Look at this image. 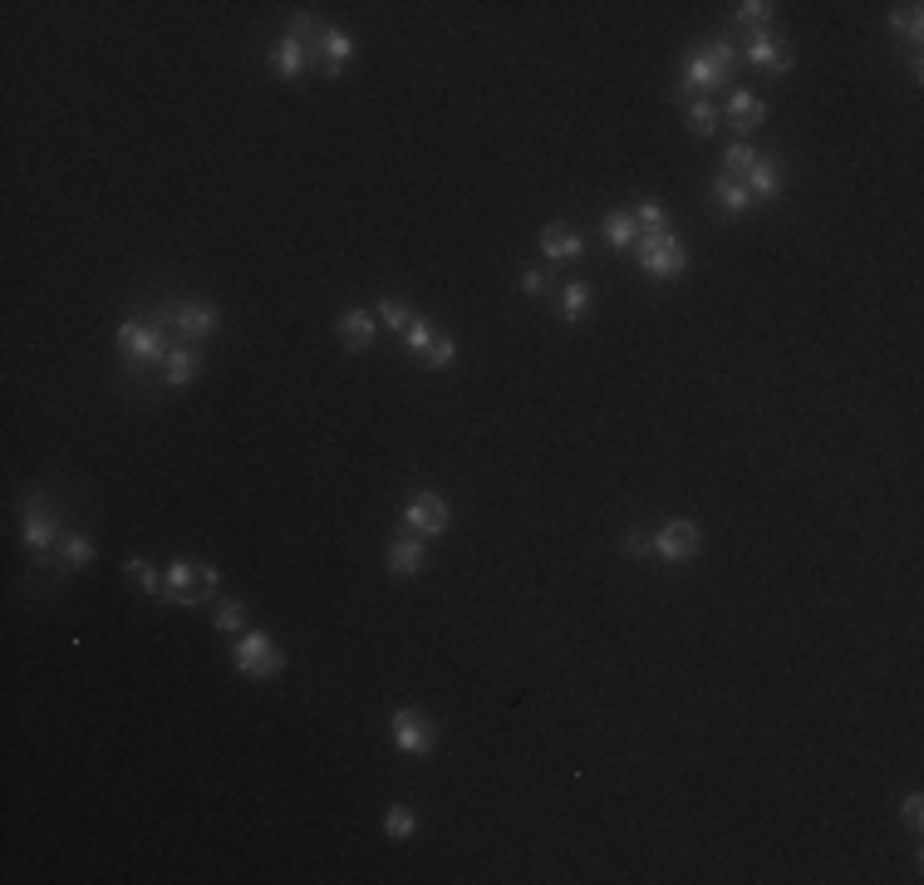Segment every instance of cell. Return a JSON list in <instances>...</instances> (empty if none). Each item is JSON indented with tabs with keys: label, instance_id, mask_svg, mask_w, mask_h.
I'll use <instances>...</instances> for the list:
<instances>
[{
	"label": "cell",
	"instance_id": "30",
	"mask_svg": "<svg viewBox=\"0 0 924 885\" xmlns=\"http://www.w3.org/2000/svg\"><path fill=\"white\" fill-rule=\"evenodd\" d=\"M752 158H757V148H752V143H743V138H738V143H728V148H723V168H728V173L723 177H743L752 168Z\"/></svg>",
	"mask_w": 924,
	"mask_h": 885
},
{
	"label": "cell",
	"instance_id": "8",
	"mask_svg": "<svg viewBox=\"0 0 924 885\" xmlns=\"http://www.w3.org/2000/svg\"><path fill=\"white\" fill-rule=\"evenodd\" d=\"M698 546H703V531H698V522H689V517L664 522L659 536H654V556H659V561H669V566H679V561L698 556Z\"/></svg>",
	"mask_w": 924,
	"mask_h": 885
},
{
	"label": "cell",
	"instance_id": "29",
	"mask_svg": "<svg viewBox=\"0 0 924 885\" xmlns=\"http://www.w3.org/2000/svg\"><path fill=\"white\" fill-rule=\"evenodd\" d=\"M212 625H217L222 635H241V630H246V605H241V600H217Z\"/></svg>",
	"mask_w": 924,
	"mask_h": 885
},
{
	"label": "cell",
	"instance_id": "5",
	"mask_svg": "<svg viewBox=\"0 0 924 885\" xmlns=\"http://www.w3.org/2000/svg\"><path fill=\"white\" fill-rule=\"evenodd\" d=\"M389 738H394V748L408 753V758H428L433 743H438V723H433L423 708L404 704L394 718H389Z\"/></svg>",
	"mask_w": 924,
	"mask_h": 885
},
{
	"label": "cell",
	"instance_id": "1",
	"mask_svg": "<svg viewBox=\"0 0 924 885\" xmlns=\"http://www.w3.org/2000/svg\"><path fill=\"white\" fill-rule=\"evenodd\" d=\"M733 64H738V45H733V40H708V45H693V55L684 59V79H679V89H674V94H693V89H698V99H703V89H718V84H728Z\"/></svg>",
	"mask_w": 924,
	"mask_h": 885
},
{
	"label": "cell",
	"instance_id": "38",
	"mask_svg": "<svg viewBox=\"0 0 924 885\" xmlns=\"http://www.w3.org/2000/svg\"><path fill=\"white\" fill-rule=\"evenodd\" d=\"M625 551H630V556H654V541H649L644 531H630V536H625Z\"/></svg>",
	"mask_w": 924,
	"mask_h": 885
},
{
	"label": "cell",
	"instance_id": "4",
	"mask_svg": "<svg viewBox=\"0 0 924 885\" xmlns=\"http://www.w3.org/2000/svg\"><path fill=\"white\" fill-rule=\"evenodd\" d=\"M635 261L644 276H654V281H674V276H684V266H689V251H684V241L674 232H654V236H639L635 241Z\"/></svg>",
	"mask_w": 924,
	"mask_h": 885
},
{
	"label": "cell",
	"instance_id": "27",
	"mask_svg": "<svg viewBox=\"0 0 924 885\" xmlns=\"http://www.w3.org/2000/svg\"><path fill=\"white\" fill-rule=\"evenodd\" d=\"M413 831H418V812H413V807L399 802V807L384 812V836H389V841H408Z\"/></svg>",
	"mask_w": 924,
	"mask_h": 885
},
{
	"label": "cell",
	"instance_id": "17",
	"mask_svg": "<svg viewBox=\"0 0 924 885\" xmlns=\"http://www.w3.org/2000/svg\"><path fill=\"white\" fill-rule=\"evenodd\" d=\"M168 605H197V561H173L163 571V595Z\"/></svg>",
	"mask_w": 924,
	"mask_h": 885
},
{
	"label": "cell",
	"instance_id": "11",
	"mask_svg": "<svg viewBox=\"0 0 924 885\" xmlns=\"http://www.w3.org/2000/svg\"><path fill=\"white\" fill-rule=\"evenodd\" d=\"M310 50H315V59H320V69L335 79L340 69H345L349 59H354V40H349L345 30H335V25H325V30H315V40H310Z\"/></svg>",
	"mask_w": 924,
	"mask_h": 885
},
{
	"label": "cell",
	"instance_id": "28",
	"mask_svg": "<svg viewBox=\"0 0 924 885\" xmlns=\"http://www.w3.org/2000/svg\"><path fill=\"white\" fill-rule=\"evenodd\" d=\"M123 571H128V581L143 590V595H163V576H158L143 556H128V561H123Z\"/></svg>",
	"mask_w": 924,
	"mask_h": 885
},
{
	"label": "cell",
	"instance_id": "26",
	"mask_svg": "<svg viewBox=\"0 0 924 885\" xmlns=\"http://www.w3.org/2000/svg\"><path fill=\"white\" fill-rule=\"evenodd\" d=\"M890 30L920 45V35H924V10H920V5H895V10H890Z\"/></svg>",
	"mask_w": 924,
	"mask_h": 885
},
{
	"label": "cell",
	"instance_id": "33",
	"mask_svg": "<svg viewBox=\"0 0 924 885\" xmlns=\"http://www.w3.org/2000/svg\"><path fill=\"white\" fill-rule=\"evenodd\" d=\"M453 359H458V340H453V335H438V340L423 350V364H428V369H453Z\"/></svg>",
	"mask_w": 924,
	"mask_h": 885
},
{
	"label": "cell",
	"instance_id": "22",
	"mask_svg": "<svg viewBox=\"0 0 924 885\" xmlns=\"http://www.w3.org/2000/svg\"><path fill=\"white\" fill-rule=\"evenodd\" d=\"M59 561H64V571H84V566L94 561V541H89L84 531H64V541H59Z\"/></svg>",
	"mask_w": 924,
	"mask_h": 885
},
{
	"label": "cell",
	"instance_id": "7",
	"mask_svg": "<svg viewBox=\"0 0 924 885\" xmlns=\"http://www.w3.org/2000/svg\"><path fill=\"white\" fill-rule=\"evenodd\" d=\"M448 522H453V512H448V502H443L438 492H418V497H408L404 531L423 536V541H433V536H443V531H448Z\"/></svg>",
	"mask_w": 924,
	"mask_h": 885
},
{
	"label": "cell",
	"instance_id": "19",
	"mask_svg": "<svg viewBox=\"0 0 924 885\" xmlns=\"http://www.w3.org/2000/svg\"><path fill=\"white\" fill-rule=\"evenodd\" d=\"M728 118H733V128H738V133H752V128L767 118V104H762L752 89H733V99H728Z\"/></svg>",
	"mask_w": 924,
	"mask_h": 885
},
{
	"label": "cell",
	"instance_id": "35",
	"mask_svg": "<svg viewBox=\"0 0 924 885\" xmlns=\"http://www.w3.org/2000/svg\"><path fill=\"white\" fill-rule=\"evenodd\" d=\"M433 340H438V325H433V320H418V315H413V325L404 330V345H408L413 354H423L428 345H433Z\"/></svg>",
	"mask_w": 924,
	"mask_h": 885
},
{
	"label": "cell",
	"instance_id": "15",
	"mask_svg": "<svg viewBox=\"0 0 924 885\" xmlns=\"http://www.w3.org/2000/svg\"><path fill=\"white\" fill-rule=\"evenodd\" d=\"M202 364H207V359L192 350V345H177V350H168V359H163L158 369H163V384H168V389H187V384L202 379Z\"/></svg>",
	"mask_w": 924,
	"mask_h": 885
},
{
	"label": "cell",
	"instance_id": "34",
	"mask_svg": "<svg viewBox=\"0 0 924 885\" xmlns=\"http://www.w3.org/2000/svg\"><path fill=\"white\" fill-rule=\"evenodd\" d=\"M689 128L698 133V138L718 133V109H713L708 99H693V104H689Z\"/></svg>",
	"mask_w": 924,
	"mask_h": 885
},
{
	"label": "cell",
	"instance_id": "20",
	"mask_svg": "<svg viewBox=\"0 0 924 885\" xmlns=\"http://www.w3.org/2000/svg\"><path fill=\"white\" fill-rule=\"evenodd\" d=\"M590 300H595V286H590V281H566V291H561V320H566V325H580L585 310H590Z\"/></svg>",
	"mask_w": 924,
	"mask_h": 885
},
{
	"label": "cell",
	"instance_id": "2",
	"mask_svg": "<svg viewBox=\"0 0 924 885\" xmlns=\"http://www.w3.org/2000/svg\"><path fill=\"white\" fill-rule=\"evenodd\" d=\"M114 340H118L123 364H128L133 374H138L143 364H163V359H168V335H163V325H158L153 315H148V320H143V315H128V320L118 325Z\"/></svg>",
	"mask_w": 924,
	"mask_h": 885
},
{
	"label": "cell",
	"instance_id": "37",
	"mask_svg": "<svg viewBox=\"0 0 924 885\" xmlns=\"http://www.w3.org/2000/svg\"><path fill=\"white\" fill-rule=\"evenodd\" d=\"M900 817L920 831V822H924V802H920V792H905V802H900Z\"/></svg>",
	"mask_w": 924,
	"mask_h": 885
},
{
	"label": "cell",
	"instance_id": "14",
	"mask_svg": "<svg viewBox=\"0 0 924 885\" xmlns=\"http://www.w3.org/2000/svg\"><path fill=\"white\" fill-rule=\"evenodd\" d=\"M738 182L748 187V192H752V202H757V197H777V192L787 187V173H782V163H777V158L757 153V158H752V168H748L743 177H738Z\"/></svg>",
	"mask_w": 924,
	"mask_h": 885
},
{
	"label": "cell",
	"instance_id": "23",
	"mask_svg": "<svg viewBox=\"0 0 924 885\" xmlns=\"http://www.w3.org/2000/svg\"><path fill=\"white\" fill-rule=\"evenodd\" d=\"M605 241H610L615 251H635V241H639L635 217H630V212H610V217H605Z\"/></svg>",
	"mask_w": 924,
	"mask_h": 885
},
{
	"label": "cell",
	"instance_id": "10",
	"mask_svg": "<svg viewBox=\"0 0 924 885\" xmlns=\"http://www.w3.org/2000/svg\"><path fill=\"white\" fill-rule=\"evenodd\" d=\"M173 325L182 330V340H187V345H197V340H212V335H217L222 310H217L212 300H177Z\"/></svg>",
	"mask_w": 924,
	"mask_h": 885
},
{
	"label": "cell",
	"instance_id": "12",
	"mask_svg": "<svg viewBox=\"0 0 924 885\" xmlns=\"http://www.w3.org/2000/svg\"><path fill=\"white\" fill-rule=\"evenodd\" d=\"M541 256L546 261H580L585 256V236L571 222H551V227H541Z\"/></svg>",
	"mask_w": 924,
	"mask_h": 885
},
{
	"label": "cell",
	"instance_id": "3",
	"mask_svg": "<svg viewBox=\"0 0 924 885\" xmlns=\"http://www.w3.org/2000/svg\"><path fill=\"white\" fill-rule=\"evenodd\" d=\"M231 669L246 674V679H276L286 669V654L266 630H241L236 645H231Z\"/></svg>",
	"mask_w": 924,
	"mask_h": 885
},
{
	"label": "cell",
	"instance_id": "9",
	"mask_svg": "<svg viewBox=\"0 0 924 885\" xmlns=\"http://www.w3.org/2000/svg\"><path fill=\"white\" fill-rule=\"evenodd\" d=\"M743 59H748L752 69H777V74H787V69L797 64L792 45H787L777 30H752L748 40H743Z\"/></svg>",
	"mask_w": 924,
	"mask_h": 885
},
{
	"label": "cell",
	"instance_id": "6",
	"mask_svg": "<svg viewBox=\"0 0 924 885\" xmlns=\"http://www.w3.org/2000/svg\"><path fill=\"white\" fill-rule=\"evenodd\" d=\"M20 536H25L30 556H45L50 546L64 541V531H59V512L50 507V497H45V492H30V497H25V522H20Z\"/></svg>",
	"mask_w": 924,
	"mask_h": 885
},
{
	"label": "cell",
	"instance_id": "24",
	"mask_svg": "<svg viewBox=\"0 0 924 885\" xmlns=\"http://www.w3.org/2000/svg\"><path fill=\"white\" fill-rule=\"evenodd\" d=\"M733 20L743 25V30H772V20H777V5H767V0H743L738 10H733Z\"/></svg>",
	"mask_w": 924,
	"mask_h": 885
},
{
	"label": "cell",
	"instance_id": "18",
	"mask_svg": "<svg viewBox=\"0 0 924 885\" xmlns=\"http://www.w3.org/2000/svg\"><path fill=\"white\" fill-rule=\"evenodd\" d=\"M335 330H340V340H345L349 350H369L374 335H379V320H374V310H345L335 320Z\"/></svg>",
	"mask_w": 924,
	"mask_h": 885
},
{
	"label": "cell",
	"instance_id": "32",
	"mask_svg": "<svg viewBox=\"0 0 924 885\" xmlns=\"http://www.w3.org/2000/svg\"><path fill=\"white\" fill-rule=\"evenodd\" d=\"M222 600V571L197 561V605H217Z\"/></svg>",
	"mask_w": 924,
	"mask_h": 885
},
{
	"label": "cell",
	"instance_id": "16",
	"mask_svg": "<svg viewBox=\"0 0 924 885\" xmlns=\"http://www.w3.org/2000/svg\"><path fill=\"white\" fill-rule=\"evenodd\" d=\"M423 566H428V546H423V536L404 531V536H394V541H389V571H394V576H418Z\"/></svg>",
	"mask_w": 924,
	"mask_h": 885
},
{
	"label": "cell",
	"instance_id": "13",
	"mask_svg": "<svg viewBox=\"0 0 924 885\" xmlns=\"http://www.w3.org/2000/svg\"><path fill=\"white\" fill-rule=\"evenodd\" d=\"M266 64H271L281 79H295V74H305V69L315 64V50H310L305 40H295V35H281L276 50H266Z\"/></svg>",
	"mask_w": 924,
	"mask_h": 885
},
{
	"label": "cell",
	"instance_id": "31",
	"mask_svg": "<svg viewBox=\"0 0 924 885\" xmlns=\"http://www.w3.org/2000/svg\"><path fill=\"white\" fill-rule=\"evenodd\" d=\"M374 320H379L384 330H408V325H413V310H408L404 300H379Z\"/></svg>",
	"mask_w": 924,
	"mask_h": 885
},
{
	"label": "cell",
	"instance_id": "36",
	"mask_svg": "<svg viewBox=\"0 0 924 885\" xmlns=\"http://www.w3.org/2000/svg\"><path fill=\"white\" fill-rule=\"evenodd\" d=\"M521 291L531 295V300H541V295L551 291V276H546V271H536V266H531V271H521Z\"/></svg>",
	"mask_w": 924,
	"mask_h": 885
},
{
	"label": "cell",
	"instance_id": "25",
	"mask_svg": "<svg viewBox=\"0 0 924 885\" xmlns=\"http://www.w3.org/2000/svg\"><path fill=\"white\" fill-rule=\"evenodd\" d=\"M635 227H639V236L669 232V207H664L659 197H644V202L635 207Z\"/></svg>",
	"mask_w": 924,
	"mask_h": 885
},
{
	"label": "cell",
	"instance_id": "21",
	"mask_svg": "<svg viewBox=\"0 0 924 885\" xmlns=\"http://www.w3.org/2000/svg\"><path fill=\"white\" fill-rule=\"evenodd\" d=\"M713 197H718V207H723L728 217H743L752 207V192L738 182V177H718V182H713Z\"/></svg>",
	"mask_w": 924,
	"mask_h": 885
}]
</instances>
